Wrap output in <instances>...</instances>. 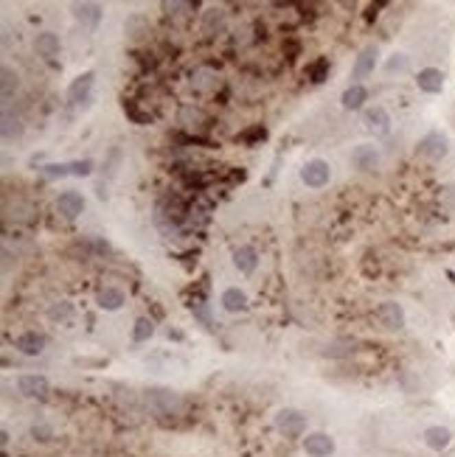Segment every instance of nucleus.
<instances>
[{"label":"nucleus","instance_id":"5701e85b","mask_svg":"<svg viewBox=\"0 0 455 457\" xmlns=\"http://www.w3.org/2000/svg\"><path fill=\"white\" fill-rule=\"evenodd\" d=\"M152 334H155V325H152V320L138 317V320H135V328H132V340H135V343H143V340L152 337Z\"/></svg>","mask_w":455,"mask_h":457},{"label":"nucleus","instance_id":"412c9836","mask_svg":"<svg viewBox=\"0 0 455 457\" xmlns=\"http://www.w3.org/2000/svg\"><path fill=\"white\" fill-rule=\"evenodd\" d=\"M34 48H37L40 56H56L59 48H62V42H59V37H56L54 32H43V34H37Z\"/></svg>","mask_w":455,"mask_h":457},{"label":"nucleus","instance_id":"b1692460","mask_svg":"<svg viewBox=\"0 0 455 457\" xmlns=\"http://www.w3.org/2000/svg\"><path fill=\"white\" fill-rule=\"evenodd\" d=\"M149 32V23L141 17V14H132L130 20H127V34L132 37V40H138V37H143Z\"/></svg>","mask_w":455,"mask_h":457},{"label":"nucleus","instance_id":"423d86ee","mask_svg":"<svg viewBox=\"0 0 455 457\" xmlns=\"http://www.w3.org/2000/svg\"><path fill=\"white\" fill-rule=\"evenodd\" d=\"M351 166L357 171H374V169H380V149L374 143H357L351 149Z\"/></svg>","mask_w":455,"mask_h":457},{"label":"nucleus","instance_id":"0eeeda50","mask_svg":"<svg viewBox=\"0 0 455 457\" xmlns=\"http://www.w3.org/2000/svg\"><path fill=\"white\" fill-rule=\"evenodd\" d=\"M377 56H380L377 45H369V48H362V51H360L357 62H354V71H351L354 84H362V79H369V76L374 73V68H377Z\"/></svg>","mask_w":455,"mask_h":457},{"label":"nucleus","instance_id":"c85d7f7f","mask_svg":"<svg viewBox=\"0 0 455 457\" xmlns=\"http://www.w3.org/2000/svg\"><path fill=\"white\" fill-rule=\"evenodd\" d=\"M326 71H329V59H318V62L310 68V79H312V82H323Z\"/></svg>","mask_w":455,"mask_h":457},{"label":"nucleus","instance_id":"f8f14e48","mask_svg":"<svg viewBox=\"0 0 455 457\" xmlns=\"http://www.w3.org/2000/svg\"><path fill=\"white\" fill-rule=\"evenodd\" d=\"M45 345H48V337L40 331H25L20 337H14V348L25 356H40L45 351Z\"/></svg>","mask_w":455,"mask_h":457},{"label":"nucleus","instance_id":"7ed1b4c3","mask_svg":"<svg viewBox=\"0 0 455 457\" xmlns=\"http://www.w3.org/2000/svg\"><path fill=\"white\" fill-rule=\"evenodd\" d=\"M329 180H331V166L320 158H312L301 166V182L307 188H323L329 186Z\"/></svg>","mask_w":455,"mask_h":457},{"label":"nucleus","instance_id":"1a4fd4ad","mask_svg":"<svg viewBox=\"0 0 455 457\" xmlns=\"http://www.w3.org/2000/svg\"><path fill=\"white\" fill-rule=\"evenodd\" d=\"M17 390L23 395H28V399H45L51 393V382L45 376H37V373H25L17 379Z\"/></svg>","mask_w":455,"mask_h":457},{"label":"nucleus","instance_id":"2eb2a0df","mask_svg":"<svg viewBox=\"0 0 455 457\" xmlns=\"http://www.w3.org/2000/svg\"><path fill=\"white\" fill-rule=\"evenodd\" d=\"M416 84H419L421 93L436 96V93H441V90H444V73L439 68H424V71H419Z\"/></svg>","mask_w":455,"mask_h":457},{"label":"nucleus","instance_id":"9b49d317","mask_svg":"<svg viewBox=\"0 0 455 457\" xmlns=\"http://www.w3.org/2000/svg\"><path fill=\"white\" fill-rule=\"evenodd\" d=\"M93 71H84V73H79L73 82H71V87H68V101L71 104H84V101H90V93H93Z\"/></svg>","mask_w":455,"mask_h":457},{"label":"nucleus","instance_id":"9d476101","mask_svg":"<svg viewBox=\"0 0 455 457\" xmlns=\"http://www.w3.org/2000/svg\"><path fill=\"white\" fill-rule=\"evenodd\" d=\"M303 452L310 457H329V454H335V438L326 432H310L303 438Z\"/></svg>","mask_w":455,"mask_h":457},{"label":"nucleus","instance_id":"c756f323","mask_svg":"<svg viewBox=\"0 0 455 457\" xmlns=\"http://www.w3.org/2000/svg\"><path fill=\"white\" fill-rule=\"evenodd\" d=\"M32 432L40 435V441H48V438H51V430H48L45 423H34V426H32Z\"/></svg>","mask_w":455,"mask_h":457},{"label":"nucleus","instance_id":"39448f33","mask_svg":"<svg viewBox=\"0 0 455 457\" xmlns=\"http://www.w3.org/2000/svg\"><path fill=\"white\" fill-rule=\"evenodd\" d=\"M377 320L388 328V331H402L405 328V309H402V303L397 300H385L377 306Z\"/></svg>","mask_w":455,"mask_h":457},{"label":"nucleus","instance_id":"f257e3e1","mask_svg":"<svg viewBox=\"0 0 455 457\" xmlns=\"http://www.w3.org/2000/svg\"><path fill=\"white\" fill-rule=\"evenodd\" d=\"M143 404L152 415H174L180 410V395L174 390H166V387H149L143 393Z\"/></svg>","mask_w":455,"mask_h":457},{"label":"nucleus","instance_id":"f03ea898","mask_svg":"<svg viewBox=\"0 0 455 457\" xmlns=\"http://www.w3.org/2000/svg\"><path fill=\"white\" fill-rule=\"evenodd\" d=\"M272 423H276V430L284 438H301L303 432H307V415H303L301 410H292V407L279 410L276 418H272Z\"/></svg>","mask_w":455,"mask_h":457},{"label":"nucleus","instance_id":"bb28decb","mask_svg":"<svg viewBox=\"0 0 455 457\" xmlns=\"http://www.w3.org/2000/svg\"><path fill=\"white\" fill-rule=\"evenodd\" d=\"M71 312H73L71 303L59 300V303H54V306L48 309V317H51V320H65V317H71Z\"/></svg>","mask_w":455,"mask_h":457},{"label":"nucleus","instance_id":"ddd939ff","mask_svg":"<svg viewBox=\"0 0 455 457\" xmlns=\"http://www.w3.org/2000/svg\"><path fill=\"white\" fill-rule=\"evenodd\" d=\"M56 210L62 213L65 219H76L79 213L84 210V197L79 191H62L56 197Z\"/></svg>","mask_w":455,"mask_h":457},{"label":"nucleus","instance_id":"a878e982","mask_svg":"<svg viewBox=\"0 0 455 457\" xmlns=\"http://www.w3.org/2000/svg\"><path fill=\"white\" fill-rule=\"evenodd\" d=\"M0 76H3V101H9L12 93L17 90V73L12 68H3V73H0Z\"/></svg>","mask_w":455,"mask_h":457},{"label":"nucleus","instance_id":"aec40b11","mask_svg":"<svg viewBox=\"0 0 455 457\" xmlns=\"http://www.w3.org/2000/svg\"><path fill=\"white\" fill-rule=\"evenodd\" d=\"M73 17L90 28H96L102 23V6L99 3H73Z\"/></svg>","mask_w":455,"mask_h":457},{"label":"nucleus","instance_id":"cd10ccee","mask_svg":"<svg viewBox=\"0 0 455 457\" xmlns=\"http://www.w3.org/2000/svg\"><path fill=\"white\" fill-rule=\"evenodd\" d=\"M71 166V174L73 177H87L90 171H93V160H73V163H68Z\"/></svg>","mask_w":455,"mask_h":457},{"label":"nucleus","instance_id":"393cba45","mask_svg":"<svg viewBox=\"0 0 455 457\" xmlns=\"http://www.w3.org/2000/svg\"><path fill=\"white\" fill-rule=\"evenodd\" d=\"M408 68H410V62H408L405 53H390L388 62H385V71H388V73H405Z\"/></svg>","mask_w":455,"mask_h":457},{"label":"nucleus","instance_id":"6ab92c4d","mask_svg":"<svg viewBox=\"0 0 455 457\" xmlns=\"http://www.w3.org/2000/svg\"><path fill=\"white\" fill-rule=\"evenodd\" d=\"M233 264H236V269L242 272V275H253L256 267H259V253L253 247H239L233 253Z\"/></svg>","mask_w":455,"mask_h":457},{"label":"nucleus","instance_id":"dca6fc26","mask_svg":"<svg viewBox=\"0 0 455 457\" xmlns=\"http://www.w3.org/2000/svg\"><path fill=\"white\" fill-rule=\"evenodd\" d=\"M124 292L121 289H115V286H102L99 292H96V303H99V309H104V312H118L121 306H124Z\"/></svg>","mask_w":455,"mask_h":457},{"label":"nucleus","instance_id":"20e7f679","mask_svg":"<svg viewBox=\"0 0 455 457\" xmlns=\"http://www.w3.org/2000/svg\"><path fill=\"white\" fill-rule=\"evenodd\" d=\"M416 151L421 158H428V160H441V158H447V151H450V140L441 132H428L419 140Z\"/></svg>","mask_w":455,"mask_h":457},{"label":"nucleus","instance_id":"f3484780","mask_svg":"<svg viewBox=\"0 0 455 457\" xmlns=\"http://www.w3.org/2000/svg\"><path fill=\"white\" fill-rule=\"evenodd\" d=\"M369 101V90H366V84H349L346 90H343V96H340V104L346 107V110H362V104Z\"/></svg>","mask_w":455,"mask_h":457},{"label":"nucleus","instance_id":"4be33fe9","mask_svg":"<svg viewBox=\"0 0 455 457\" xmlns=\"http://www.w3.org/2000/svg\"><path fill=\"white\" fill-rule=\"evenodd\" d=\"M20 135H23V121L12 112H3V140L20 138Z\"/></svg>","mask_w":455,"mask_h":457},{"label":"nucleus","instance_id":"6e6552de","mask_svg":"<svg viewBox=\"0 0 455 457\" xmlns=\"http://www.w3.org/2000/svg\"><path fill=\"white\" fill-rule=\"evenodd\" d=\"M362 124H366V129L374 132V135H388L390 132V115L382 104H374V107H369L366 112H362Z\"/></svg>","mask_w":455,"mask_h":457},{"label":"nucleus","instance_id":"a211bd4d","mask_svg":"<svg viewBox=\"0 0 455 457\" xmlns=\"http://www.w3.org/2000/svg\"><path fill=\"white\" fill-rule=\"evenodd\" d=\"M220 303L225 312H245L248 309V295L242 292L239 286H228L222 295H220Z\"/></svg>","mask_w":455,"mask_h":457},{"label":"nucleus","instance_id":"4468645a","mask_svg":"<svg viewBox=\"0 0 455 457\" xmlns=\"http://www.w3.org/2000/svg\"><path fill=\"white\" fill-rule=\"evenodd\" d=\"M421 441H424V446L433 449V452H444L452 443V432L447 430V426L433 423V426H428V430L421 432Z\"/></svg>","mask_w":455,"mask_h":457}]
</instances>
